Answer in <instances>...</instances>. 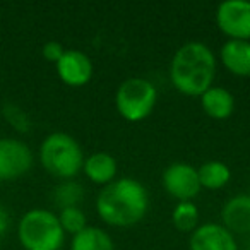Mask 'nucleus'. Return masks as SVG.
Returning <instances> with one entry per match:
<instances>
[{"instance_id": "nucleus-14", "label": "nucleus", "mask_w": 250, "mask_h": 250, "mask_svg": "<svg viewBox=\"0 0 250 250\" xmlns=\"http://www.w3.org/2000/svg\"><path fill=\"white\" fill-rule=\"evenodd\" d=\"M83 170L91 182L98 185H108L115 180L117 175V160L108 153H93L84 160Z\"/></svg>"}, {"instance_id": "nucleus-19", "label": "nucleus", "mask_w": 250, "mask_h": 250, "mask_svg": "<svg viewBox=\"0 0 250 250\" xmlns=\"http://www.w3.org/2000/svg\"><path fill=\"white\" fill-rule=\"evenodd\" d=\"M57 216H59V221H60V226H62L63 233L77 235V233H81L83 229L87 228L86 214H84L81 208L60 209V212Z\"/></svg>"}, {"instance_id": "nucleus-17", "label": "nucleus", "mask_w": 250, "mask_h": 250, "mask_svg": "<svg viewBox=\"0 0 250 250\" xmlns=\"http://www.w3.org/2000/svg\"><path fill=\"white\" fill-rule=\"evenodd\" d=\"M84 197V188L76 180H62L53 188V204L59 209L65 208H79L81 201Z\"/></svg>"}, {"instance_id": "nucleus-8", "label": "nucleus", "mask_w": 250, "mask_h": 250, "mask_svg": "<svg viewBox=\"0 0 250 250\" xmlns=\"http://www.w3.org/2000/svg\"><path fill=\"white\" fill-rule=\"evenodd\" d=\"M163 187L178 202L192 201L194 197H197L202 188L201 182H199L197 168L184 163V161L171 163L163 171Z\"/></svg>"}, {"instance_id": "nucleus-7", "label": "nucleus", "mask_w": 250, "mask_h": 250, "mask_svg": "<svg viewBox=\"0 0 250 250\" xmlns=\"http://www.w3.org/2000/svg\"><path fill=\"white\" fill-rule=\"evenodd\" d=\"M218 28L229 36V40H250V2L247 0H226L216 11Z\"/></svg>"}, {"instance_id": "nucleus-4", "label": "nucleus", "mask_w": 250, "mask_h": 250, "mask_svg": "<svg viewBox=\"0 0 250 250\" xmlns=\"http://www.w3.org/2000/svg\"><path fill=\"white\" fill-rule=\"evenodd\" d=\"M18 236L24 250H60L65 240L59 216L48 209H31L21 218Z\"/></svg>"}, {"instance_id": "nucleus-10", "label": "nucleus", "mask_w": 250, "mask_h": 250, "mask_svg": "<svg viewBox=\"0 0 250 250\" xmlns=\"http://www.w3.org/2000/svg\"><path fill=\"white\" fill-rule=\"evenodd\" d=\"M188 247L190 250H238L235 235L218 223L197 226L192 231Z\"/></svg>"}, {"instance_id": "nucleus-15", "label": "nucleus", "mask_w": 250, "mask_h": 250, "mask_svg": "<svg viewBox=\"0 0 250 250\" xmlns=\"http://www.w3.org/2000/svg\"><path fill=\"white\" fill-rule=\"evenodd\" d=\"M70 250H115V243L104 229L87 226L86 229L74 235Z\"/></svg>"}, {"instance_id": "nucleus-1", "label": "nucleus", "mask_w": 250, "mask_h": 250, "mask_svg": "<svg viewBox=\"0 0 250 250\" xmlns=\"http://www.w3.org/2000/svg\"><path fill=\"white\" fill-rule=\"evenodd\" d=\"M149 208L147 190L136 178H118L98 194L96 211L106 225L132 226L146 216Z\"/></svg>"}, {"instance_id": "nucleus-16", "label": "nucleus", "mask_w": 250, "mask_h": 250, "mask_svg": "<svg viewBox=\"0 0 250 250\" xmlns=\"http://www.w3.org/2000/svg\"><path fill=\"white\" fill-rule=\"evenodd\" d=\"M197 175H199V182H201V187L211 188V190L225 187L229 182V178H231V171H229L228 165H225L223 161L218 160L202 163L197 170Z\"/></svg>"}, {"instance_id": "nucleus-18", "label": "nucleus", "mask_w": 250, "mask_h": 250, "mask_svg": "<svg viewBox=\"0 0 250 250\" xmlns=\"http://www.w3.org/2000/svg\"><path fill=\"white\" fill-rule=\"evenodd\" d=\"M171 221L175 228L182 233H192L197 228L199 223V209L192 201L178 202L171 212Z\"/></svg>"}, {"instance_id": "nucleus-22", "label": "nucleus", "mask_w": 250, "mask_h": 250, "mask_svg": "<svg viewBox=\"0 0 250 250\" xmlns=\"http://www.w3.org/2000/svg\"><path fill=\"white\" fill-rule=\"evenodd\" d=\"M9 225H11V216H9L7 209L0 204V238H2V236L7 233Z\"/></svg>"}, {"instance_id": "nucleus-6", "label": "nucleus", "mask_w": 250, "mask_h": 250, "mask_svg": "<svg viewBox=\"0 0 250 250\" xmlns=\"http://www.w3.org/2000/svg\"><path fill=\"white\" fill-rule=\"evenodd\" d=\"M33 167V153L26 143L0 137V180L11 182L26 175Z\"/></svg>"}, {"instance_id": "nucleus-21", "label": "nucleus", "mask_w": 250, "mask_h": 250, "mask_svg": "<svg viewBox=\"0 0 250 250\" xmlns=\"http://www.w3.org/2000/svg\"><path fill=\"white\" fill-rule=\"evenodd\" d=\"M42 53H43V57L48 60V62L57 63L60 59H62L63 53H65V48H63L59 42H46L45 45H43Z\"/></svg>"}, {"instance_id": "nucleus-2", "label": "nucleus", "mask_w": 250, "mask_h": 250, "mask_svg": "<svg viewBox=\"0 0 250 250\" xmlns=\"http://www.w3.org/2000/svg\"><path fill=\"white\" fill-rule=\"evenodd\" d=\"M216 76V59L209 46L188 42L175 52L170 63V79L185 96H202Z\"/></svg>"}, {"instance_id": "nucleus-5", "label": "nucleus", "mask_w": 250, "mask_h": 250, "mask_svg": "<svg viewBox=\"0 0 250 250\" xmlns=\"http://www.w3.org/2000/svg\"><path fill=\"white\" fill-rule=\"evenodd\" d=\"M156 87L143 77H130L124 81L115 96L118 113L129 122H139L149 117L156 106Z\"/></svg>"}, {"instance_id": "nucleus-3", "label": "nucleus", "mask_w": 250, "mask_h": 250, "mask_svg": "<svg viewBox=\"0 0 250 250\" xmlns=\"http://www.w3.org/2000/svg\"><path fill=\"white\" fill-rule=\"evenodd\" d=\"M40 161L50 175L62 180H72L84 165L79 143L65 132H53L40 146Z\"/></svg>"}, {"instance_id": "nucleus-9", "label": "nucleus", "mask_w": 250, "mask_h": 250, "mask_svg": "<svg viewBox=\"0 0 250 250\" xmlns=\"http://www.w3.org/2000/svg\"><path fill=\"white\" fill-rule=\"evenodd\" d=\"M57 74L67 86H86L93 77V62L81 50H65L62 59L55 63Z\"/></svg>"}, {"instance_id": "nucleus-13", "label": "nucleus", "mask_w": 250, "mask_h": 250, "mask_svg": "<svg viewBox=\"0 0 250 250\" xmlns=\"http://www.w3.org/2000/svg\"><path fill=\"white\" fill-rule=\"evenodd\" d=\"M201 104L206 115L216 120H225L235 110V98L225 87L211 86L201 96Z\"/></svg>"}, {"instance_id": "nucleus-12", "label": "nucleus", "mask_w": 250, "mask_h": 250, "mask_svg": "<svg viewBox=\"0 0 250 250\" xmlns=\"http://www.w3.org/2000/svg\"><path fill=\"white\" fill-rule=\"evenodd\" d=\"M219 57L228 72L240 77L250 76V42L228 40L221 46Z\"/></svg>"}, {"instance_id": "nucleus-11", "label": "nucleus", "mask_w": 250, "mask_h": 250, "mask_svg": "<svg viewBox=\"0 0 250 250\" xmlns=\"http://www.w3.org/2000/svg\"><path fill=\"white\" fill-rule=\"evenodd\" d=\"M221 225L231 235L250 233V194L231 197L221 209Z\"/></svg>"}, {"instance_id": "nucleus-20", "label": "nucleus", "mask_w": 250, "mask_h": 250, "mask_svg": "<svg viewBox=\"0 0 250 250\" xmlns=\"http://www.w3.org/2000/svg\"><path fill=\"white\" fill-rule=\"evenodd\" d=\"M4 117L7 118L9 124L14 129H18L19 132H28L29 127H31V122H29V117L26 115V111L14 103L4 104Z\"/></svg>"}]
</instances>
